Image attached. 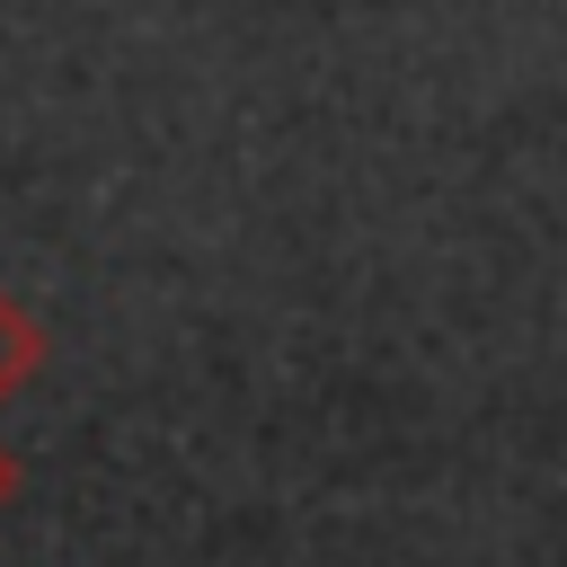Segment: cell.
Instances as JSON below:
<instances>
[{
    "label": "cell",
    "mask_w": 567,
    "mask_h": 567,
    "mask_svg": "<svg viewBox=\"0 0 567 567\" xmlns=\"http://www.w3.org/2000/svg\"><path fill=\"white\" fill-rule=\"evenodd\" d=\"M18 478H27V470H18V452H9V443H0V505H9V496H18Z\"/></svg>",
    "instance_id": "cell-2"
},
{
    "label": "cell",
    "mask_w": 567,
    "mask_h": 567,
    "mask_svg": "<svg viewBox=\"0 0 567 567\" xmlns=\"http://www.w3.org/2000/svg\"><path fill=\"white\" fill-rule=\"evenodd\" d=\"M35 372H44V328L18 292H0V399H18Z\"/></svg>",
    "instance_id": "cell-1"
}]
</instances>
